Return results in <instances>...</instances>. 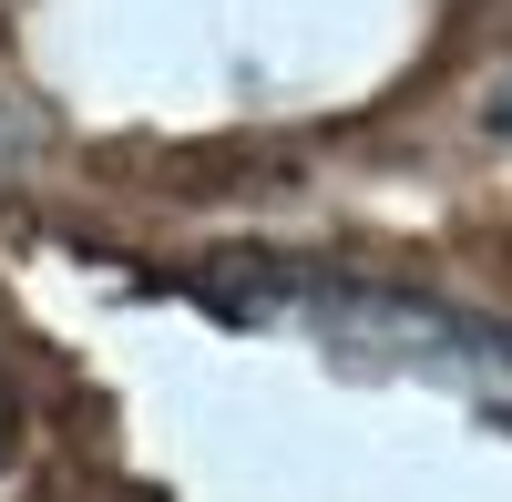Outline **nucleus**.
<instances>
[{
    "instance_id": "f03ea898",
    "label": "nucleus",
    "mask_w": 512,
    "mask_h": 502,
    "mask_svg": "<svg viewBox=\"0 0 512 502\" xmlns=\"http://www.w3.org/2000/svg\"><path fill=\"white\" fill-rule=\"evenodd\" d=\"M492 134H512V82H502V93H492Z\"/></svg>"
},
{
    "instance_id": "f257e3e1",
    "label": "nucleus",
    "mask_w": 512,
    "mask_h": 502,
    "mask_svg": "<svg viewBox=\"0 0 512 502\" xmlns=\"http://www.w3.org/2000/svg\"><path fill=\"white\" fill-rule=\"evenodd\" d=\"M11 451H21V400H11V380H0V472H11Z\"/></svg>"
}]
</instances>
